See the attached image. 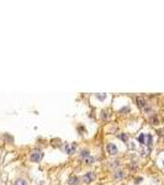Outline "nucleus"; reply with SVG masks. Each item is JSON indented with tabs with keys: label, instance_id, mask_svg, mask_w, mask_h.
Masks as SVG:
<instances>
[{
	"label": "nucleus",
	"instance_id": "f257e3e1",
	"mask_svg": "<svg viewBox=\"0 0 164 185\" xmlns=\"http://www.w3.org/2000/svg\"><path fill=\"white\" fill-rule=\"evenodd\" d=\"M42 157H43V153H42V152L38 151V149H36V151H33L32 153H31L30 159L32 160V162H35V163H38V162L42 159Z\"/></svg>",
	"mask_w": 164,
	"mask_h": 185
},
{
	"label": "nucleus",
	"instance_id": "f03ea898",
	"mask_svg": "<svg viewBox=\"0 0 164 185\" xmlns=\"http://www.w3.org/2000/svg\"><path fill=\"white\" fill-rule=\"evenodd\" d=\"M106 149H107V153H110L112 156L117 153V147L113 145V143H107V145H106Z\"/></svg>",
	"mask_w": 164,
	"mask_h": 185
},
{
	"label": "nucleus",
	"instance_id": "7ed1b4c3",
	"mask_svg": "<svg viewBox=\"0 0 164 185\" xmlns=\"http://www.w3.org/2000/svg\"><path fill=\"white\" fill-rule=\"evenodd\" d=\"M84 182L85 183H90V182H93V179H94V174L93 173H88L86 175H84Z\"/></svg>",
	"mask_w": 164,
	"mask_h": 185
},
{
	"label": "nucleus",
	"instance_id": "20e7f679",
	"mask_svg": "<svg viewBox=\"0 0 164 185\" xmlns=\"http://www.w3.org/2000/svg\"><path fill=\"white\" fill-rule=\"evenodd\" d=\"M75 151V145H67L66 146V152L67 153H73Z\"/></svg>",
	"mask_w": 164,
	"mask_h": 185
},
{
	"label": "nucleus",
	"instance_id": "39448f33",
	"mask_svg": "<svg viewBox=\"0 0 164 185\" xmlns=\"http://www.w3.org/2000/svg\"><path fill=\"white\" fill-rule=\"evenodd\" d=\"M78 183H79V180L75 177H72V178H69V180H68V184L69 185H78Z\"/></svg>",
	"mask_w": 164,
	"mask_h": 185
},
{
	"label": "nucleus",
	"instance_id": "423d86ee",
	"mask_svg": "<svg viewBox=\"0 0 164 185\" xmlns=\"http://www.w3.org/2000/svg\"><path fill=\"white\" fill-rule=\"evenodd\" d=\"M138 142L139 143H142V145H146V143H147V135H141L139 137H138Z\"/></svg>",
	"mask_w": 164,
	"mask_h": 185
},
{
	"label": "nucleus",
	"instance_id": "0eeeda50",
	"mask_svg": "<svg viewBox=\"0 0 164 185\" xmlns=\"http://www.w3.org/2000/svg\"><path fill=\"white\" fill-rule=\"evenodd\" d=\"M136 101H137V104H138L139 108H144L146 103H144V100H143L142 98H137V99H136Z\"/></svg>",
	"mask_w": 164,
	"mask_h": 185
},
{
	"label": "nucleus",
	"instance_id": "6e6552de",
	"mask_svg": "<svg viewBox=\"0 0 164 185\" xmlns=\"http://www.w3.org/2000/svg\"><path fill=\"white\" fill-rule=\"evenodd\" d=\"M85 162H86V164H92L93 163V162H94V159L92 158V157H86V158H85Z\"/></svg>",
	"mask_w": 164,
	"mask_h": 185
},
{
	"label": "nucleus",
	"instance_id": "1a4fd4ad",
	"mask_svg": "<svg viewBox=\"0 0 164 185\" xmlns=\"http://www.w3.org/2000/svg\"><path fill=\"white\" fill-rule=\"evenodd\" d=\"M14 185H26V183L24 182V180H21V179H20V180H16V183L14 184Z\"/></svg>",
	"mask_w": 164,
	"mask_h": 185
},
{
	"label": "nucleus",
	"instance_id": "9d476101",
	"mask_svg": "<svg viewBox=\"0 0 164 185\" xmlns=\"http://www.w3.org/2000/svg\"><path fill=\"white\" fill-rule=\"evenodd\" d=\"M151 143H152V136L147 135V143H146V145H151Z\"/></svg>",
	"mask_w": 164,
	"mask_h": 185
},
{
	"label": "nucleus",
	"instance_id": "9b49d317",
	"mask_svg": "<svg viewBox=\"0 0 164 185\" xmlns=\"http://www.w3.org/2000/svg\"><path fill=\"white\" fill-rule=\"evenodd\" d=\"M81 157H89V152L88 151H81Z\"/></svg>",
	"mask_w": 164,
	"mask_h": 185
},
{
	"label": "nucleus",
	"instance_id": "f8f14e48",
	"mask_svg": "<svg viewBox=\"0 0 164 185\" xmlns=\"http://www.w3.org/2000/svg\"><path fill=\"white\" fill-rule=\"evenodd\" d=\"M98 98L100 99V100H102V99H105V94H102V95H99Z\"/></svg>",
	"mask_w": 164,
	"mask_h": 185
},
{
	"label": "nucleus",
	"instance_id": "ddd939ff",
	"mask_svg": "<svg viewBox=\"0 0 164 185\" xmlns=\"http://www.w3.org/2000/svg\"><path fill=\"white\" fill-rule=\"evenodd\" d=\"M163 165H164V160H163Z\"/></svg>",
	"mask_w": 164,
	"mask_h": 185
}]
</instances>
